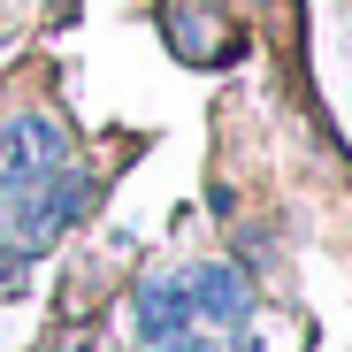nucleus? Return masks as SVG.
I'll return each mask as SVG.
<instances>
[{
	"instance_id": "39448f33",
	"label": "nucleus",
	"mask_w": 352,
	"mask_h": 352,
	"mask_svg": "<svg viewBox=\"0 0 352 352\" xmlns=\"http://www.w3.org/2000/svg\"><path fill=\"white\" fill-rule=\"evenodd\" d=\"M131 329L146 344H168V337H184L192 329V307H184V276H153L138 299H131Z\"/></svg>"
},
{
	"instance_id": "f03ea898",
	"label": "nucleus",
	"mask_w": 352,
	"mask_h": 352,
	"mask_svg": "<svg viewBox=\"0 0 352 352\" xmlns=\"http://www.w3.org/2000/svg\"><path fill=\"white\" fill-rule=\"evenodd\" d=\"M77 207H85V176H77V168L38 176L31 192H16V245L31 253V245H46V238H62V230L77 222Z\"/></svg>"
},
{
	"instance_id": "20e7f679",
	"label": "nucleus",
	"mask_w": 352,
	"mask_h": 352,
	"mask_svg": "<svg viewBox=\"0 0 352 352\" xmlns=\"http://www.w3.org/2000/svg\"><path fill=\"white\" fill-rule=\"evenodd\" d=\"M161 31L176 38L184 62H222V54H230V23H222V8H207V0H168Z\"/></svg>"
},
{
	"instance_id": "423d86ee",
	"label": "nucleus",
	"mask_w": 352,
	"mask_h": 352,
	"mask_svg": "<svg viewBox=\"0 0 352 352\" xmlns=\"http://www.w3.org/2000/svg\"><path fill=\"white\" fill-rule=\"evenodd\" d=\"M16 276H23V253H0V291H8Z\"/></svg>"
},
{
	"instance_id": "7ed1b4c3",
	"label": "nucleus",
	"mask_w": 352,
	"mask_h": 352,
	"mask_svg": "<svg viewBox=\"0 0 352 352\" xmlns=\"http://www.w3.org/2000/svg\"><path fill=\"white\" fill-rule=\"evenodd\" d=\"M184 307H192V329H230V337H238V329L253 322V291H245L238 268L207 261V268L184 276Z\"/></svg>"
},
{
	"instance_id": "f257e3e1",
	"label": "nucleus",
	"mask_w": 352,
	"mask_h": 352,
	"mask_svg": "<svg viewBox=\"0 0 352 352\" xmlns=\"http://www.w3.org/2000/svg\"><path fill=\"white\" fill-rule=\"evenodd\" d=\"M54 168H69V138H62V123L54 115H16L8 131H0V192H31L38 176H54Z\"/></svg>"
}]
</instances>
